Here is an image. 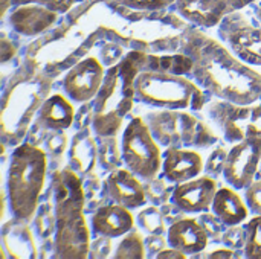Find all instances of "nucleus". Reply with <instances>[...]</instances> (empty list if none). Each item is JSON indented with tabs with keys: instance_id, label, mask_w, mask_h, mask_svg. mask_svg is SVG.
Here are the masks:
<instances>
[{
	"instance_id": "nucleus-20",
	"label": "nucleus",
	"mask_w": 261,
	"mask_h": 259,
	"mask_svg": "<svg viewBox=\"0 0 261 259\" xmlns=\"http://www.w3.org/2000/svg\"><path fill=\"white\" fill-rule=\"evenodd\" d=\"M2 244L11 258H37V244L24 220L8 221L2 229Z\"/></svg>"
},
{
	"instance_id": "nucleus-6",
	"label": "nucleus",
	"mask_w": 261,
	"mask_h": 259,
	"mask_svg": "<svg viewBox=\"0 0 261 259\" xmlns=\"http://www.w3.org/2000/svg\"><path fill=\"white\" fill-rule=\"evenodd\" d=\"M122 159L125 166L142 180L156 179L162 171L164 154L147 121L135 116L122 133Z\"/></svg>"
},
{
	"instance_id": "nucleus-15",
	"label": "nucleus",
	"mask_w": 261,
	"mask_h": 259,
	"mask_svg": "<svg viewBox=\"0 0 261 259\" xmlns=\"http://www.w3.org/2000/svg\"><path fill=\"white\" fill-rule=\"evenodd\" d=\"M133 227L135 217L132 209L115 202L98 208L92 217V231L96 237L119 238L133 231Z\"/></svg>"
},
{
	"instance_id": "nucleus-39",
	"label": "nucleus",
	"mask_w": 261,
	"mask_h": 259,
	"mask_svg": "<svg viewBox=\"0 0 261 259\" xmlns=\"http://www.w3.org/2000/svg\"><path fill=\"white\" fill-rule=\"evenodd\" d=\"M254 2L255 0H229V5H231V9H242L245 6H249Z\"/></svg>"
},
{
	"instance_id": "nucleus-8",
	"label": "nucleus",
	"mask_w": 261,
	"mask_h": 259,
	"mask_svg": "<svg viewBox=\"0 0 261 259\" xmlns=\"http://www.w3.org/2000/svg\"><path fill=\"white\" fill-rule=\"evenodd\" d=\"M208 114L231 143L249 137H261V105H242L222 99L211 104Z\"/></svg>"
},
{
	"instance_id": "nucleus-34",
	"label": "nucleus",
	"mask_w": 261,
	"mask_h": 259,
	"mask_svg": "<svg viewBox=\"0 0 261 259\" xmlns=\"http://www.w3.org/2000/svg\"><path fill=\"white\" fill-rule=\"evenodd\" d=\"M202 224H203V227L206 229V232H208V235H210V238L211 237H216V235H220L222 234V231H223V223L214 215V212H203V215H202V218L199 220Z\"/></svg>"
},
{
	"instance_id": "nucleus-12",
	"label": "nucleus",
	"mask_w": 261,
	"mask_h": 259,
	"mask_svg": "<svg viewBox=\"0 0 261 259\" xmlns=\"http://www.w3.org/2000/svg\"><path fill=\"white\" fill-rule=\"evenodd\" d=\"M106 191L112 202L128 209L142 208L147 200L145 185L128 168H118L110 172L106 180Z\"/></svg>"
},
{
	"instance_id": "nucleus-4",
	"label": "nucleus",
	"mask_w": 261,
	"mask_h": 259,
	"mask_svg": "<svg viewBox=\"0 0 261 259\" xmlns=\"http://www.w3.org/2000/svg\"><path fill=\"white\" fill-rule=\"evenodd\" d=\"M46 172L47 157L40 147L24 142L14 150L8 171V198L15 218H34L40 208Z\"/></svg>"
},
{
	"instance_id": "nucleus-35",
	"label": "nucleus",
	"mask_w": 261,
	"mask_h": 259,
	"mask_svg": "<svg viewBox=\"0 0 261 259\" xmlns=\"http://www.w3.org/2000/svg\"><path fill=\"white\" fill-rule=\"evenodd\" d=\"M110 240L112 238H109V237L96 238V241L90 244V252H93V253H90L89 256L90 258H106V256H109V252L112 249V241Z\"/></svg>"
},
{
	"instance_id": "nucleus-37",
	"label": "nucleus",
	"mask_w": 261,
	"mask_h": 259,
	"mask_svg": "<svg viewBox=\"0 0 261 259\" xmlns=\"http://www.w3.org/2000/svg\"><path fill=\"white\" fill-rule=\"evenodd\" d=\"M188 256L187 253H184V252H180V250H177V249H174V247H170L168 246V249H162L158 255H156V258L159 259H185Z\"/></svg>"
},
{
	"instance_id": "nucleus-17",
	"label": "nucleus",
	"mask_w": 261,
	"mask_h": 259,
	"mask_svg": "<svg viewBox=\"0 0 261 259\" xmlns=\"http://www.w3.org/2000/svg\"><path fill=\"white\" fill-rule=\"evenodd\" d=\"M57 20V11L41 3H24L11 12V26L24 35H37L52 26Z\"/></svg>"
},
{
	"instance_id": "nucleus-30",
	"label": "nucleus",
	"mask_w": 261,
	"mask_h": 259,
	"mask_svg": "<svg viewBox=\"0 0 261 259\" xmlns=\"http://www.w3.org/2000/svg\"><path fill=\"white\" fill-rule=\"evenodd\" d=\"M226 157H228V151H225L223 148L216 150L206 160V172L211 177H217L220 174H223L225 169V163H226Z\"/></svg>"
},
{
	"instance_id": "nucleus-23",
	"label": "nucleus",
	"mask_w": 261,
	"mask_h": 259,
	"mask_svg": "<svg viewBox=\"0 0 261 259\" xmlns=\"http://www.w3.org/2000/svg\"><path fill=\"white\" fill-rule=\"evenodd\" d=\"M98 143L89 128H83L73 137L70 147V165L78 174H89L98 165Z\"/></svg>"
},
{
	"instance_id": "nucleus-26",
	"label": "nucleus",
	"mask_w": 261,
	"mask_h": 259,
	"mask_svg": "<svg viewBox=\"0 0 261 259\" xmlns=\"http://www.w3.org/2000/svg\"><path fill=\"white\" fill-rule=\"evenodd\" d=\"M122 159V150L119 148L116 139L113 136L104 137V142L98 148V165L106 171H115L121 166Z\"/></svg>"
},
{
	"instance_id": "nucleus-3",
	"label": "nucleus",
	"mask_w": 261,
	"mask_h": 259,
	"mask_svg": "<svg viewBox=\"0 0 261 259\" xmlns=\"http://www.w3.org/2000/svg\"><path fill=\"white\" fill-rule=\"evenodd\" d=\"M148 55L142 52H130L106 73L93 105V130L98 136H115L122 127L135 102L136 78L145 70Z\"/></svg>"
},
{
	"instance_id": "nucleus-7",
	"label": "nucleus",
	"mask_w": 261,
	"mask_h": 259,
	"mask_svg": "<svg viewBox=\"0 0 261 259\" xmlns=\"http://www.w3.org/2000/svg\"><path fill=\"white\" fill-rule=\"evenodd\" d=\"M147 124L156 140L165 148L206 147L216 140L213 131L202 121L179 110L168 108L151 113Z\"/></svg>"
},
{
	"instance_id": "nucleus-25",
	"label": "nucleus",
	"mask_w": 261,
	"mask_h": 259,
	"mask_svg": "<svg viewBox=\"0 0 261 259\" xmlns=\"http://www.w3.org/2000/svg\"><path fill=\"white\" fill-rule=\"evenodd\" d=\"M243 253L249 259H261V215H254L246 220L245 226Z\"/></svg>"
},
{
	"instance_id": "nucleus-14",
	"label": "nucleus",
	"mask_w": 261,
	"mask_h": 259,
	"mask_svg": "<svg viewBox=\"0 0 261 259\" xmlns=\"http://www.w3.org/2000/svg\"><path fill=\"white\" fill-rule=\"evenodd\" d=\"M205 169L202 156L190 148H167L162 172L171 183H182L199 177Z\"/></svg>"
},
{
	"instance_id": "nucleus-27",
	"label": "nucleus",
	"mask_w": 261,
	"mask_h": 259,
	"mask_svg": "<svg viewBox=\"0 0 261 259\" xmlns=\"http://www.w3.org/2000/svg\"><path fill=\"white\" fill-rule=\"evenodd\" d=\"M145 240L141 237V234L130 231L124 235L113 256L124 259H142L145 258Z\"/></svg>"
},
{
	"instance_id": "nucleus-11",
	"label": "nucleus",
	"mask_w": 261,
	"mask_h": 259,
	"mask_svg": "<svg viewBox=\"0 0 261 259\" xmlns=\"http://www.w3.org/2000/svg\"><path fill=\"white\" fill-rule=\"evenodd\" d=\"M217 182L211 176H199L188 182L177 183L173 189L171 200L185 214H203L211 211Z\"/></svg>"
},
{
	"instance_id": "nucleus-18",
	"label": "nucleus",
	"mask_w": 261,
	"mask_h": 259,
	"mask_svg": "<svg viewBox=\"0 0 261 259\" xmlns=\"http://www.w3.org/2000/svg\"><path fill=\"white\" fill-rule=\"evenodd\" d=\"M73 101L66 95L55 93L43 101L37 114V125L44 130L61 131L69 128L75 121Z\"/></svg>"
},
{
	"instance_id": "nucleus-38",
	"label": "nucleus",
	"mask_w": 261,
	"mask_h": 259,
	"mask_svg": "<svg viewBox=\"0 0 261 259\" xmlns=\"http://www.w3.org/2000/svg\"><path fill=\"white\" fill-rule=\"evenodd\" d=\"M234 249H222V250H214L213 253L208 255V258H234Z\"/></svg>"
},
{
	"instance_id": "nucleus-5",
	"label": "nucleus",
	"mask_w": 261,
	"mask_h": 259,
	"mask_svg": "<svg viewBox=\"0 0 261 259\" xmlns=\"http://www.w3.org/2000/svg\"><path fill=\"white\" fill-rule=\"evenodd\" d=\"M136 98L154 107L182 110L193 105L199 85L184 75L144 70L136 78Z\"/></svg>"
},
{
	"instance_id": "nucleus-21",
	"label": "nucleus",
	"mask_w": 261,
	"mask_h": 259,
	"mask_svg": "<svg viewBox=\"0 0 261 259\" xmlns=\"http://www.w3.org/2000/svg\"><path fill=\"white\" fill-rule=\"evenodd\" d=\"M211 212L226 226H240L249 218V208L246 205V200H243L237 189L231 188H220L216 192Z\"/></svg>"
},
{
	"instance_id": "nucleus-13",
	"label": "nucleus",
	"mask_w": 261,
	"mask_h": 259,
	"mask_svg": "<svg viewBox=\"0 0 261 259\" xmlns=\"http://www.w3.org/2000/svg\"><path fill=\"white\" fill-rule=\"evenodd\" d=\"M210 241V235L203 224L191 217H182L171 223L167 231V246L174 247L184 253H202Z\"/></svg>"
},
{
	"instance_id": "nucleus-16",
	"label": "nucleus",
	"mask_w": 261,
	"mask_h": 259,
	"mask_svg": "<svg viewBox=\"0 0 261 259\" xmlns=\"http://www.w3.org/2000/svg\"><path fill=\"white\" fill-rule=\"evenodd\" d=\"M179 14L203 27L219 24L232 11L229 0H176Z\"/></svg>"
},
{
	"instance_id": "nucleus-22",
	"label": "nucleus",
	"mask_w": 261,
	"mask_h": 259,
	"mask_svg": "<svg viewBox=\"0 0 261 259\" xmlns=\"http://www.w3.org/2000/svg\"><path fill=\"white\" fill-rule=\"evenodd\" d=\"M11 105H12V111L17 113V121L14 124V130H11V134L14 131H24L26 133V124H23V118L26 119V122H29V119L32 118L34 111L37 108L41 107V99H40V93L37 89V82H20L17 84L12 90H11Z\"/></svg>"
},
{
	"instance_id": "nucleus-36",
	"label": "nucleus",
	"mask_w": 261,
	"mask_h": 259,
	"mask_svg": "<svg viewBox=\"0 0 261 259\" xmlns=\"http://www.w3.org/2000/svg\"><path fill=\"white\" fill-rule=\"evenodd\" d=\"M64 147H66V136L64 134H54L50 137V140L47 142V148L54 154H61Z\"/></svg>"
},
{
	"instance_id": "nucleus-40",
	"label": "nucleus",
	"mask_w": 261,
	"mask_h": 259,
	"mask_svg": "<svg viewBox=\"0 0 261 259\" xmlns=\"http://www.w3.org/2000/svg\"><path fill=\"white\" fill-rule=\"evenodd\" d=\"M260 174H261V166H260Z\"/></svg>"
},
{
	"instance_id": "nucleus-9",
	"label": "nucleus",
	"mask_w": 261,
	"mask_h": 259,
	"mask_svg": "<svg viewBox=\"0 0 261 259\" xmlns=\"http://www.w3.org/2000/svg\"><path fill=\"white\" fill-rule=\"evenodd\" d=\"M261 137H249L234 143L228 151L223 177L237 191L248 189L260 172Z\"/></svg>"
},
{
	"instance_id": "nucleus-33",
	"label": "nucleus",
	"mask_w": 261,
	"mask_h": 259,
	"mask_svg": "<svg viewBox=\"0 0 261 259\" xmlns=\"http://www.w3.org/2000/svg\"><path fill=\"white\" fill-rule=\"evenodd\" d=\"M119 2L135 9H161V8H167L171 3H176V0H119Z\"/></svg>"
},
{
	"instance_id": "nucleus-2",
	"label": "nucleus",
	"mask_w": 261,
	"mask_h": 259,
	"mask_svg": "<svg viewBox=\"0 0 261 259\" xmlns=\"http://www.w3.org/2000/svg\"><path fill=\"white\" fill-rule=\"evenodd\" d=\"M55 256L84 259L90 252V231L86 221V188L75 169H63L54 176Z\"/></svg>"
},
{
	"instance_id": "nucleus-29",
	"label": "nucleus",
	"mask_w": 261,
	"mask_h": 259,
	"mask_svg": "<svg viewBox=\"0 0 261 259\" xmlns=\"http://www.w3.org/2000/svg\"><path fill=\"white\" fill-rule=\"evenodd\" d=\"M174 188H168L164 180L161 179H151L145 182V192H147V200L156 206H161L164 203H168L171 200Z\"/></svg>"
},
{
	"instance_id": "nucleus-28",
	"label": "nucleus",
	"mask_w": 261,
	"mask_h": 259,
	"mask_svg": "<svg viewBox=\"0 0 261 259\" xmlns=\"http://www.w3.org/2000/svg\"><path fill=\"white\" fill-rule=\"evenodd\" d=\"M138 223L150 235H162L164 232L168 231L165 217H164L162 211L159 208H156V205L148 206L144 211H141V214L138 217Z\"/></svg>"
},
{
	"instance_id": "nucleus-32",
	"label": "nucleus",
	"mask_w": 261,
	"mask_h": 259,
	"mask_svg": "<svg viewBox=\"0 0 261 259\" xmlns=\"http://www.w3.org/2000/svg\"><path fill=\"white\" fill-rule=\"evenodd\" d=\"M222 241L229 249H243L245 246V229L240 226H231L222 235Z\"/></svg>"
},
{
	"instance_id": "nucleus-31",
	"label": "nucleus",
	"mask_w": 261,
	"mask_h": 259,
	"mask_svg": "<svg viewBox=\"0 0 261 259\" xmlns=\"http://www.w3.org/2000/svg\"><path fill=\"white\" fill-rule=\"evenodd\" d=\"M246 205L254 215H261V180H255L248 189H245Z\"/></svg>"
},
{
	"instance_id": "nucleus-10",
	"label": "nucleus",
	"mask_w": 261,
	"mask_h": 259,
	"mask_svg": "<svg viewBox=\"0 0 261 259\" xmlns=\"http://www.w3.org/2000/svg\"><path fill=\"white\" fill-rule=\"evenodd\" d=\"M104 78L106 69L102 63L95 56H89L67 72L63 81V90L73 102H89L98 95Z\"/></svg>"
},
{
	"instance_id": "nucleus-19",
	"label": "nucleus",
	"mask_w": 261,
	"mask_h": 259,
	"mask_svg": "<svg viewBox=\"0 0 261 259\" xmlns=\"http://www.w3.org/2000/svg\"><path fill=\"white\" fill-rule=\"evenodd\" d=\"M232 52L248 64L261 66V23L239 24L226 35Z\"/></svg>"
},
{
	"instance_id": "nucleus-1",
	"label": "nucleus",
	"mask_w": 261,
	"mask_h": 259,
	"mask_svg": "<svg viewBox=\"0 0 261 259\" xmlns=\"http://www.w3.org/2000/svg\"><path fill=\"white\" fill-rule=\"evenodd\" d=\"M193 75L200 85L223 101L254 104L261 96V75L213 38L200 35L193 44Z\"/></svg>"
},
{
	"instance_id": "nucleus-24",
	"label": "nucleus",
	"mask_w": 261,
	"mask_h": 259,
	"mask_svg": "<svg viewBox=\"0 0 261 259\" xmlns=\"http://www.w3.org/2000/svg\"><path fill=\"white\" fill-rule=\"evenodd\" d=\"M194 60L188 55H148L145 70L165 72L173 75H188L193 72Z\"/></svg>"
}]
</instances>
